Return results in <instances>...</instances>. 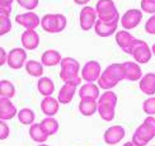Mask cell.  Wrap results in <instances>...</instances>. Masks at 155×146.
Segmentation results:
<instances>
[{"label": "cell", "mask_w": 155, "mask_h": 146, "mask_svg": "<svg viewBox=\"0 0 155 146\" xmlns=\"http://www.w3.org/2000/svg\"><path fill=\"white\" fill-rule=\"evenodd\" d=\"M60 79L66 83V84H73V85H80L81 83V76L79 75L80 71V63L74 57H64L61 63H60Z\"/></svg>", "instance_id": "6da1fadb"}, {"label": "cell", "mask_w": 155, "mask_h": 146, "mask_svg": "<svg viewBox=\"0 0 155 146\" xmlns=\"http://www.w3.org/2000/svg\"><path fill=\"white\" fill-rule=\"evenodd\" d=\"M117 94L112 90H106L98 99V113L103 121L111 122L116 116Z\"/></svg>", "instance_id": "7a4b0ae2"}, {"label": "cell", "mask_w": 155, "mask_h": 146, "mask_svg": "<svg viewBox=\"0 0 155 146\" xmlns=\"http://www.w3.org/2000/svg\"><path fill=\"white\" fill-rule=\"evenodd\" d=\"M68 19L64 14H46L41 19V27L47 33H60L66 28Z\"/></svg>", "instance_id": "3957f363"}, {"label": "cell", "mask_w": 155, "mask_h": 146, "mask_svg": "<svg viewBox=\"0 0 155 146\" xmlns=\"http://www.w3.org/2000/svg\"><path fill=\"white\" fill-rule=\"evenodd\" d=\"M95 10L98 19L103 22H112L113 19L120 17L113 0H98L95 4Z\"/></svg>", "instance_id": "277c9868"}, {"label": "cell", "mask_w": 155, "mask_h": 146, "mask_svg": "<svg viewBox=\"0 0 155 146\" xmlns=\"http://www.w3.org/2000/svg\"><path fill=\"white\" fill-rule=\"evenodd\" d=\"M97 21H98V14H97L95 8H93V6H89V5L83 6V9L80 10V14H79L80 28L83 31L88 32L92 28H94Z\"/></svg>", "instance_id": "5b68a950"}, {"label": "cell", "mask_w": 155, "mask_h": 146, "mask_svg": "<svg viewBox=\"0 0 155 146\" xmlns=\"http://www.w3.org/2000/svg\"><path fill=\"white\" fill-rule=\"evenodd\" d=\"M131 56L134 57V61H136L137 63H147L151 60L153 51L145 41L136 40V43H135V46H134Z\"/></svg>", "instance_id": "8992f818"}, {"label": "cell", "mask_w": 155, "mask_h": 146, "mask_svg": "<svg viewBox=\"0 0 155 146\" xmlns=\"http://www.w3.org/2000/svg\"><path fill=\"white\" fill-rule=\"evenodd\" d=\"M103 71H102L101 63L95 60H90L83 66L80 75H81V79L85 83H94V81H98Z\"/></svg>", "instance_id": "52a82bcc"}, {"label": "cell", "mask_w": 155, "mask_h": 146, "mask_svg": "<svg viewBox=\"0 0 155 146\" xmlns=\"http://www.w3.org/2000/svg\"><path fill=\"white\" fill-rule=\"evenodd\" d=\"M27 63V52L23 47H15L8 52V65L13 70H19Z\"/></svg>", "instance_id": "ba28073f"}, {"label": "cell", "mask_w": 155, "mask_h": 146, "mask_svg": "<svg viewBox=\"0 0 155 146\" xmlns=\"http://www.w3.org/2000/svg\"><path fill=\"white\" fill-rule=\"evenodd\" d=\"M143 21V10L140 9H128L125 11V14L121 17V25L124 27V29L130 31L136 28L137 25Z\"/></svg>", "instance_id": "9c48e42d"}, {"label": "cell", "mask_w": 155, "mask_h": 146, "mask_svg": "<svg viewBox=\"0 0 155 146\" xmlns=\"http://www.w3.org/2000/svg\"><path fill=\"white\" fill-rule=\"evenodd\" d=\"M136 40L130 32L124 29V31H118L116 33V42H117L118 47L124 51L125 54H128L131 55L132 54V50H134V46L136 43Z\"/></svg>", "instance_id": "30bf717a"}, {"label": "cell", "mask_w": 155, "mask_h": 146, "mask_svg": "<svg viewBox=\"0 0 155 146\" xmlns=\"http://www.w3.org/2000/svg\"><path fill=\"white\" fill-rule=\"evenodd\" d=\"M121 21V18H116L113 19L112 22H103V21H97L95 25H94V32L97 36L99 37H111L116 33L117 31V27H118V23Z\"/></svg>", "instance_id": "8fae6325"}, {"label": "cell", "mask_w": 155, "mask_h": 146, "mask_svg": "<svg viewBox=\"0 0 155 146\" xmlns=\"http://www.w3.org/2000/svg\"><path fill=\"white\" fill-rule=\"evenodd\" d=\"M126 135V131L122 126L120 125H114V126H111L104 131L103 133V140L107 145H117L120 144L122 140H124Z\"/></svg>", "instance_id": "7c38bea8"}, {"label": "cell", "mask_w": 155, "mask_h": 146, "mask_svg": "<svg viewBox=\"0 0 155 146\" xmlns=\"http://www.w3.org/2000/svg\"><path fill=\"white\" fill-rule=\"evenodd\" d=\"M15 22L25 29H36L38 25H41V19L35 11H27L18 14L15 17Z\"/></svg>", "instance_id": "4fadbf2b"}, {"label": "cell", "mask_w": 155, "mask_h": 146, "mask_svg": "<svg viewBox=\"0 0 155 146\" xmlns=\"http://www.w3.org/2000/svg\"><path fill=\"white\" fill-rule=\"evenodd\" d=\"M153 138H154V135L146 128V126L144 123H141L137 128L135 130L131 141L137 146H146Z\"/></svg>", "instance_id": "5bb4252c"}, {"label": "cell", "mask_w": 155, "mask_h": 146, "mask_svg": "<svg viewBox=\"0 0 155 146\" xmlns=\"http://www.w3.org/2000/svg\"><path fill=\"white\" fill-rule=\"evenodd\" d=\"M21 41L24 50L33 51L40 44V36H38L36 29H25L21 37Z\"/></svg>", "instance_id": "9a60e30c"}, {"label": "cell", "mask_w": 155, "mask_h": 146, "mask_svg": "<svg viewBox=\"0 0 155 146\" xmlns=\"http://www.w3.org/2000/svg\"><path fill=\"white\" fill-rule=\"evenodd\" d=\"M18 109L10 99L0 98V121H9L17 117Z\"/></svg>", "instance_id": "2e32d148"}, {"label": "cell", "mask_w": 155, "mask_h": 146, "mask_svg": "<svg viewBox=\"0 0 155 146\" xmlns=\"http://www.w3.org/2000/svg\"><path fill=\"white\" fill-rule=\"evenodd\" d=\"M124 67H125V75H126V80L128 81H140L143 78V70L140 67V63L136 61H126L124 62Z\"/></svg>", "instance_id": "e0dca14e"}, {"label": "cell", "mask_w": 155, "mask_h": 146, "mask_svg": "<svg viewBox=\"0 0 155 146\" xmlns=\"http://www.w3.org/2000/svg\"><path fill=\"white\" fill-rule=\"evenodd\" d=\"M59 108H60V102H59V99L54 98L52 95L45 97L41 102V111L45 116H47V117L56 116V113L59 112Z\"/></svg>", "instance_id": "ac0fdd59"}, {"label": "cell", "mask_w": 155, "mask_h": 146, "mask_svg": "<svg viewBox=\"0 0 155 146\" xmlns=\"http://www.w3.org/2000/svg\"><path fill=\"white\" fill-rule=\"evenodd\" d=\"M139 88L145 95H155V73L145 74L139 81Z\"/></svg>", "instance_id": "d6986e66"}, {"label": "cell", "mask_w": 155, "mask_h": 146, "mask_svg": "<svg viewBox=\"0 0 155 146\" xmlns=\"http://www.w3.org/2000/svg\"><path fill=\"white\" fill-rule=\"evenodd\" d=\"M78 107H79V112L81 113V116L90 117V116H93L95 112H98V100L84 98V99H80Z\"/></svg>", "instance_id": "ffe728a7"}, {"label": "cell", "mask_w": 155, "mask_h": 146, "mask_svg": "<svg viewBox=\"0 0 155 146\" xmlns=\"http://www.w3.org/2000/svg\"><path fill=\"white\" fill-rule=\"evenodd\" d=\"M79 97H80V99L89 98V99L98 100L101 97L99 86L95 85L94 83H85V84L81 85L79 89Z\"/></svg>", "instance_id": "44dd1931"}, {"label": "cell", "mask_w": 155, "mask_h": 146, "mask_svg": "<svg viewBox=\"0 0 155 146\" xmlns=\"http://www.w3.org/2000/svg\"><path fill=\"white\" fill-rule=\"evenodd\" d=\"M64 57L61 54L56 50H47L45 51L41 56V62L43 63V66H56L60 65Z\"/></svg>", "instance_id": "7402d4cb"}, {"label": "cell", "mask_w": 155, "mask_h": 146, "mask_svg": "<svg viewBox=\"0 0 155 146\" xmlns=\"http://www.w3.org/2000/svg\"><path fill=\"white\" fill-rule=\"evenodd\" d=\"M75 93H76V85L64 83V85L60 88V90H59L57 99H59V102L61 104H69L70 102L73 100Z\"/></svg>", "instance_id": "603a6c76"}, {"label": "cell", "mask_w": 155, "mask_h": 146, "mask_svg": "<svg viewBox=\"0 0 155 146\" xmlns=\"http://www.w3.org/2000/svg\"><path fill=\"white\" fill-rule=\"evenodd\" d=\"M37 89H38V92H40V94L43 95V98L50 97V95H52L55 92V84L48 76H42V78H40L37 81Z\"/></svg>", "instance_id": "cb8c5ba5"}, {"label": "cell", "mask_w": 155, "mask_h": 146, "mask_svg": "<svg viewBox=\"0 0 155 146\" xmlns=\"http://www.w3.org/2000/svg\"><path fill=\"white\" fill-rule=\"evenodd\" d=\"M28 132H29V137L33 140L35 142H38V144H45L47 141V138H48V135L43 131L41 123L31 125Z\"/></svg>", "instance_id": "d4e9b609"}, {"label": "cell", "mask_w": 155, "mask_h": 146, "mask_svg": "<svg viewBox=\"0 0 155 146\" xmlns=\"http://www.w3.org/2000/svg\"><path fill=\"white\" fill-rule=\"evenodd\" d=\"M25 71L28 75L33 76V78H42L43 76V63L36 60H29L25 63Z\"/></svg>", "instance_id": "484cf974"}, {"label": "cell", "mask_w": 155, "mask_h": 146, "mask_svg": "<svg viewBox=\"0 0 155 146\" xmlns=\"http://www.w3.org/2000/svg\"><path fill=\"white\" fill-rule=\"evenodd\" d=\"M97 83H98L97 85H98L101 89H103V90H111L112 88H114L116 85L118 84V81L116 80L111 74H108L106 70L102 73V75L99 76V79H98Z\"/></svg>", "instance_id": "4316f807"}, {"label": "cell", "mask_w": 155, "mask_h": 146, "mask_svg": "<svg viewBox=\"0 0 155 146\" xmlns=\"http://www.w3.org/2000/svg\"><path fill=\"white\" fill-rule=\"evenodd\" d=\"M41 126L43 131L47 133L48 136H52L55 133H57L59 131V122H57V119L55 117H45L42 121H41Z\"/></svg>", "instance_id": "83f0119b"}, {"label": "cell", "mask_w": 155, "mask_h": 146, "mask_svg": "<svg viewBox=\"0 0 155 146\" xmlns=\"http://www.w3.org/2000/svg\"><path fill=\"white\" fill-rule=\"evenodd\" d=\"M17 118H18V121H19V122H21L22 125L31 126V125L35 123L36 114H35L33 111L31 109V108H22V109L18 111Z\"/></svg>", "instance_id": "f1b7e54d"}, {"label": "cell", "mask_w": 155, "mask_h": 146, "mask_svg": "<svg viewBox=\"0 0 155 146\" xmlns=\"http://www.w3.org/2000/svg\"><path fill=\"white\" fill-rule=\"evenodd\" d=\"M104 70H106V71H107L108 74H111V75H112L113 78H114L116 80H117L118 83L126 79L124 63H111V65H108Z\"/></svg>", "instance_id": "f546056e"}, {"label": "cell", "mask_w": 155, "mask_h": 146, "mask_svg": "<svg viewBox=\"0 0 155 146\" xmlns=\"http://www.w3.org/2000/svg\"><path fill=\"white\" fill-rule=\"evenodd\" d=\"M15 95V86L9 80L0 81V98L12 99Z\"/></svg>", "instance_id": "4dcf8cb0"}, {"label": "cell", "mask_w": 155, "mask_h": 146, "mask_svg": "<svg viewBox=\"0 0 155 146\" xmlns=\"http://www.w3.org/2000/svg\"><path fill=\"white\" fill-rule=\"evenodd\" d=\"M12 29V21L9 15H0V36H5Z\"/></svg>", "instance_id": "1f68e13d"}, {"label": "cell", "mask_w": 155, "mask_h": 146, "mask_svg": "<svg viewBox=\"0 0 155 146\" xmlns=\"http://www.w3.org/2000/svg\"><path fill=\"white\" fill-rule=\"evenodd\" d=\"M143 111L147 116H155V97H149L147 99L144 100Z\"/></svg>", "instance_id": "d6a6232c"}, {"label": "cell", "mask_w": 155, "mask_h": 146, "mask_svg": "<svg viewBox=\"0 0 155 146\" xmlns=\"http://www.w3.org/2000/svg\"><path fill=\"white\" fill-rule=\"evenodd\" d=\"M141 10L147 14H155V0H141Z\"/></svg>", "instance_id": "836d02e7"}, {"label": "cell", "mask_w": 155, "mask_h": 146, "mask_svg": "<svg viewBox=\"0 0 155 146\" xmlns=\"http://www.w3.org/2000/svg\"><path fill=\"white\" fill-rule=\"evenodd\" d=\"M14 0H0V15H9Z\"/></svg>", "instance_id": "e575fe53"}, {"label": "cell", "mask_w": 155, "mask_h": 146, "mask_svg": "<svg viewBox=\"0 0 155 146\" xmlns=\"http://www.w3.org/2000/svg\"><path fill=\"white\" fill-rule=\"evenodd\" d=\"M17 3L21 5L22 8L32 11V10L36 9L37 6H38V3H40V0H17Z\"/></svg>", "instance_id": "d590c367"}, {"label": "cell", "mask_w": 155, "mask_h": 146, "mask_svg": "<svg viewBox=\"0 0 155 146\" xmlns=\"http://www.w3.org/2000/svg\"><path fill=\"white\" fill-rule=\"evenodd\" d=\"M145 32L147 34H155V14H153L145 23Z\"/></svg>", "instance_id": "8d00e7d4"}, {"label": "cell", "mask_w": 155, "mask_h": 146, "mask_svg": "<svg viewBox=\"0 0 155 146\" xmlns=\"http://www.w3.org/2000/svg\"><path fill=\"white\" fill-rule=\"evenodd\" d=\"M9 133H10V128L9 126L6 125L5 121H0V140H6L9 137Z\"/></svg>", "instance_id": "74e56055"}, {"label": "cell", "mask_w": 155, "mask_h": 146, "mask_svg": "<svg viewBox=\"0 0 155 146\" xmlns=\"http://www.w3.org/2000/svg\"><path fill=\"white\" fill-rule=\"evenodd\" d=\"M145 126H146V128L149 130L153 135H154V137H155V117H153V116H147L145 119H144V122H143Z\"/></svg>", "instance_id": "f35d334b"}, {"label": "cell", "mask_w": 155, "mask_h": 146, "mask_svg": "<svg viewBox=\"0 0 155 146\" xmlns=\"http://www.w3.org/2000/svg\"><path fill=\"white\" fill-rule=\"evenodd\" d=\"M6 62H8V54H6V51L2 47L0 48V65H5Z\"/></svg>", "instance_id": "ab89813d"}, {"label": "cell", "mask_w": 155, "mask_h": 146, "mask_svg": "<svg viewBox=\"0 0 155 146\" xmlns=\"http://www.w3.org/2000/svg\"><path fill=\"white\" fill-rule=\"evenodd\" d=\"M89 2H90V0H74V3H75V4H78V5H83V6H85Z\"/></svg>", "instance_id": "60d3db41"}, {"label": "cell", "mask_w": 155, "mask_h": 146, "mask_svg": "<svg viewBox=\"0 0 155 146\" xmlns=\"http://www.w3.org/2000/svg\"><path fill=\"white\" fill-rule=\"evenodd\" d=\"M122 146H137V145H135L132 141H128V142H125V144L122 145Z\"/></svg>", "instance_id": "b9f144b4"}, {"label": "cell", "mask_w": 155, "mask_h": 146, "mask_svg": "<svg viewBox=\"0 0 155 146\" xmlns=\"http://www.w3.org/2000/svg\"><path fill=\"white\" fill-rule=\"evenodd\" d=\"M151 51H153V55H155V43L153 44V47H151Z\"/></svg>", "instance_id": "7bdbcfd3"}, {"label": "cell", "mask_w": 155, "mask_h": 146, "mask_svg": "<svg viewBox=\"0 0 155 146\" xmlns=\"http://www.w3.org/2000/svg\"><path fill=\"white\" fill-rule=\"evenodd\" d=\"M38 146H50V145H46V144H40Z\"/></svg>", "instance_id": "ee69618b"}]
</instances>
